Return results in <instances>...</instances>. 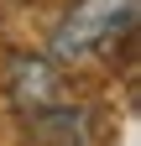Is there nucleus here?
<instances>
[{
    "label": "nucleus",
    "mask_w": 141,
    "mask_h": 146,
    "mask_svg": "<svg viewBox=\"0 0 141 146\" xmlns=\"http://www.w3.org/2000/svg\"><path fill=\"white\" fill-rule=\"evenodd\" d=\"M5 89H11V104L26 110V115H42V110H52V104H68L58 63L52 58H31V52H16L11 58Z\"/></svg>",
    "instance_id": "f03ea898"
},
{
    "label": "nucleus",
    "mask_w": 141,
    "mask_h": 146,
    "mask_svg": "<svg viewBox=\"0 0 141 146\" xmlns=\"http://www.w3.org/2000/svg\"><path fill=\"white\" fill-rule=\"evenodd\" d=\"M136 26V0H73L68 16L52 26V42H47V58L52 63H89L115 52L120 42L131 36Z\"/></svg>",
    "instance_id": "f257e3e1"
}]
</instances>
